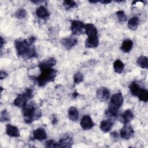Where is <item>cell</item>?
<instances>
[{
  "mask_svg": "<svg viewBox=\"0 0 148 148\" xmlns=\"http://www.w3.org/2000/svg\"><path fill=\"white\" fill-rule=\"evenodd\" d=\"M6 133L8 135L11 137H18L20 132L18 129L11 124H7L6 126Z\"/></svg>",
  "mask_w": 148,
  "mask_h": 148,
  "instance_id": "cell-14",
  "label": "cell"
},
{
  "mask_svg": "<svg viewBox=\"0 0 148 148\" xmlns=\"http://www.w3.org/2000/svg\"><path fill=\"white\" fill-rule=\"evenodd\" d=\"M113 68L116 72L121 73L124 69V65L120 60H117L113 63Z\"/></svg>",
  "mask_w": 148,
  "mask_h": 148,
  "instance_id": "cell-22",
  "label": "cell"
},
{
  "mask_svg": "<svg viewBox=\"0 0 148 148\" xmlns=\"http://www.w3.org/2000/svg\"><path fill=\"white\" fill-rule=\"evenodd\" d=\"M137 97L140 100L143 102H147L148 101V92L144 88H140L139 90Z\"/></svg>",
  "mask_w": 148,
  "mask_h": 148,
  "instance_id": "cell-25",
  "label": "cell"
},
{
  "mask_svg": "<svg viewBox=\"0 0 148 148\" xmlns=\"http://www.w3.org/2000/svg\"><path fill=\"white\" fill-rule=\"evenodd\" d=\"M94 124L91 117L88 115H84L82 117L80 121V126L84 130H89L92 128Z\"/></svg>",
  "mask_w": 148,
  "mask_h": 148,
  "instance_id": "cell-8",
  "label": "cell"
},
{
  "mask_svg": "<svg viewBox=\"0 0 148 148\" xmlns=\"http://www.w3.org/2000/svg\"><path fill=\"white\" fill-rule=\"evenodd\" d=\"M9 119H10L9 116L8 112H6V110H2L1 113V121L3 122V121H8Z\"/></svg>",
  "mask_w": 148,
  "mask_h": 148,
  "instance_id": "cell-31",
  "label": "cell"
},
{
  "mask_svg": "<svg viewBox=\"0 0 148 148\" xmlns=\"http://www.w3.org/2000/svg\"><path fill=\"white\" fill-rule=\"evenodd\" d=\"M99 40L97 35L88 36L85 41V46L87 48H95L98 46Z\"/></svg>",
  "mask_w": 148,
  "mask_h": 148,
  "instance_id": "cell-13",
  "label": "cell"
},
{
  "mask_svg": "<svg viewBox=\"0 0 148 148\" xmlns=\"http://www.w3.org/2000/svg\"><path fill=\"white\" fill-rule=\"evenodd\" d=\"M133 47V42L130 39H126L123 41L121 46V50L124 53L130 52Z\"/></svg>",
  "mask_w": 148,
  "mask_h": 148,
  "instance_id": "cell-19",
  "label": "cell"
},
{
  "mask_svg": "<svg viewBox=\"0 0 148 148\" xmlns=\"http://www.w3.org/2000/svg\"><path fill=\"white\" fill-rule=\"evenodd\" d=\"M83 29H84V24L83 22L79 20H74L71 23V30L73 35L82 34Z\"/></svg>",
  "mask_w": 148,
  "mask_h": 148,
  "instance_id": "cell-6",
  "label": "cell"
},
{
  "mask_svg": "<svg viewBox=\"0 0 148 148\" xmlns=\"http://www.w3.org/2000/svg\"><path fill=\"white\" fill-rule=\"evenodd\" d=\"M68 117L73 121H76L79 119V112L77 109L71 106L68 109Z\"/></svg>",
  "mask_w": 148,
  "mask_h": 148,
  "instance_id": "cell-18",
  "label": "cell"
},
{
  "mask_svg": "<svg viewBox=\"0 0 148 148\" xmlns=\"http://www.w3.org/2000/svg\"><path fill=\"white\" fill-rule=\"evenodd\" d=\"M134 131L132 127L127 124H125L120 131V136L124 139H129L134 135Z\"/></svg>",
  "mask_w": 148,
  "mask_h": 148,
  "instance_id": "cell-7",
  "label": "cell"
},
{
  "mask_svg": "<svg viewBox=\"0 0 148 148\" xmlns=\"http://www.w3.org/2000/svg\"><path fill=\"white\" fill-rule=\"evenodd\" d=\"M85 33L88 36H96L98 34V30L94 24L88 23L84 25Z\"/></svg>",
  "mask_w": 148,
  "mask_h": 148,
  "instance_id": "cell-15",
  "label": "cell"
},
{
  "mask_svg": "<svg viewBox=\"0 0 148 148\" xmlns=\"http://www.w3.org/2000/svg\"><path fill=\"white\" fill-rule=\"evenodd\" d=\"M83 80V76L80 72H77L74 75L73 82L75 84H79Z\"/></svg>",
  "mask_w": 148,
  "mask_h": 148,
  "instance_id": "cell-28",
  "label": "cell"
},
{
  "mask_svg": "<svg viewBox=\"0 0 148 148\" xmlns=\"http://www.w3.org/2000/svg\"><path fill=\"white\" fill-rule=\"evenodd\" d=\"M4 40L3 39L2 37H1V47L2 48L3 47V42H4Z\"/></svg>",
  "mask_w": 148,
  "mask_h": 148,
  "instance_id": "cell-35",
  "label": "cell"
},
{
  "mask_svg": "<svg viewBox=\"0 0 148 148\" xmlns=\"http://www.w3.org/2000/svg\"><path fill=\"white\" fill-rule=\"evenodd\" d=\"M129 88L131 93L134 96L138 95V94L141 88L140 87L138 84V83L135 82H133L130 84Z\"/></svg>",
  "mask_w": 148,
  "mask_h": 148,
  "instance_id": "cell-24",
  "label": "cell"
},
{
  "mask_svg": "<svg viewBox=\"0 0 148 148\" xmlns=\"http://www.w3.org/2000/svg\"><path fill=\"white\" fill-rule=\"evenodd\" d=\"M89 2H90V3H97V2H99V1H89Z\"/></svg>",
  "mask_w": 148,
  "mask_h": 148,
  "instance_id": "cell-36",
  "label": "cell"
},
{
  "mask_svg": "<svg viewBox=\"0 0 148 148\" xmlns=\"http://www.w3.org/2000/svg\"><path fill=\"white\" fill-rule=\"evenodd\" d=\"M116 16L118 20L121 22H124L127 20V16L123 10H119L116 12Z\"/></svg>",
  "mask_w": 148,
  "mask_h": 148,
  "instance_id": "cell-29",
  "label": "cell"
},
{
  "mask_svg": "<svg viewBox=\"0 0 148 148\" xmlns=\"http://www.w3.org/2000/svg\"><path fill=\"white\" fill-rule=\"evenodd\" d=\"M33 97L32 90L29 88H27L25 91L22 93L18 94L16 99L14 100V105L19 108L24 107L27 103V101L31 99Z\"/></svg>",
  "mask_w": 148,
  "mask_h": 148,
  "instance_id": "cell-5",
  "label": "cell"
},
{
  "mask_svg": "<svg viewBox=\"0 0 148 148\" xmlns=\"http://www.w3.org/2000/svg\"><path fill=\"white\" fill-rule=\"evenodd\" d=\"M35 38L32 36L27 39H17L14 41V46L17 55L24 59H30L36 57L35 47L34 46Z\"/></svg>",
  "mask_w": 148,
  "mask_h": 148,
  "instance_id": "cell-2",
  "label": "cell"
},
{
  "mask_svg": "<svg viewBox=\"0 0 148 148\" xmlns=\"http://www.w3.org/2000/svg\"><path fill=\"white\" fill-rule=\"evenodd\" d=\"M32 138L33 139L38 140H45L47 138L46 132L42 128H37L33 131Z\"/></svg>",
  "mask_w": 148,
  "mask_h": 148,
  "instance_id": "cell-12",
  "label": "cell"
},
{
  "mask_svg": "<svg viewBox=\"0 0 148 148\" xmlns=\"http://www.w3.org/2000/svg\"><path fill=\"white\" fill-rule=\"evenodd\" d=\"M7 75H8L7 73L5 72V71H1V73H0V78H1V79H5L7 76Z\"/></svg>",
  "mask_w": 148,
  "mask_h": 148,
  "instance_id": "cell-32",
  "label": "cell"
},
{
  "mask_svg": "<svg viewBox=\"0 0 148 148\" xmlns=\"http://www.w3.org/2000/svg\"><path fill=\"white\" fill-rule=\"evenodd\" d=\"M139 24V18L136 17L134 16L131 17L128 21V27L130 29L135 30L137 28Z\"/></svg>",
  "mask_w": 148,
  "mask_h": 148,
  "instance_id": "cell-21",
  "label": "cell"
},
{
  "mask_svg": "<svg viewBox=\"0 0 148 148\" xmlns=\"http://www.w3.org/2000/svg\"><path fill=\"white\" fill-rule=\"evenodd\" d=\"M61 42L65 49H71L77 43V39L73 36H68L62 39Z\"/></svg>",
  "mask_w": 148,
  "mask_h": 148,
  "instance_id": "cell-10",
  "label": "cell"
},
{
  "mask_svg": "<svg viewBox=\"0 0 148 148\" xmlns=\"http://www.w3.org/2000/svg\"><path fill=\"white\" fill-rule=\"evenodd\" d=\"M113 122L111 119L103 120L100 123V128L104 132H109L112 128Z\"/></svg>",
  "mask_w": 148,
  "mask_h": 148,
  "instance_id": "cell-16",
  "label": "cell"
},
{
  "mask_svg": "<svg viewBox=\"0 0 148 148\" xmlns=\"http://www.w3.org/2000/svg\"><path fill=\"white\" fill-rule=\"evenodd\" d=\"M63 5L65 9H69L71 8H75V6H76L77 5L75 1L69 0V1H64L63 2Z\"/></svg>",
  "mask_w": 148,
  "mask_h": 148,
  "instance_id": "cell-26",
  "label": "cell"
},
{
  "mask_svg": "<svg viewBox=\"0 0 148 148\" xmlns=\"http://www.w3.org/2000/svg\"><path fill=\"white\" fill-rule=\"evenodd\" d=\"M36 14L38 17L43 19L47 18L49 16V14L47 9L43 6H40L36 9Z\"/></svg>",
  "mask_w": 148,
  "mask_h": 148,
  "instance_id": "cell-17",
  "label": "cell"
},
{
  "mask_svg": "<svg viewBox=\"0 0 148 148\" xmlns=\"http://www.w3.org/2000/svg\"><path fill=\"white\" fill-rule=\"evenodd\" d=\"M96 96L97 98L101 101H106L109 98L110 92L107 88L102 87L97 91Z\"/></svg>",
  "mask_w": 148,
  "mask_h": 148,
  "instance_id": "cell-11",
  "label": "cell"
},
{
  "mask_svg": "<svg viewBox=\"0 0 148 148\" xmlns=\"http://www.w3.org/2000/svg\"><path fill=\"white\" fill-rule=\"evenodd\" d=\"M27 15V12L24 9H19L15 13V16L17 18H23Z\"/></svg>",
  "mask_w": 148,
  "mask_h": 148,
  "instance_id": "cell-27",
  "label": "cell"
},
{
  "mask_svg": "<svg viewBox=\"0 0 148 148\" xmlns=\"http://www.w3.org/2000/svg\"><path fill=\"white\" fill-rule=\"evenodd\" d=\"M99 2L102 3H103V4H108L110 2H111V1H101Z\"/></svg>",
  "mask_w": 148,
  "mask_h": 148,
  "instance_id": "cell-33",
  "label": "cell"
},
{
  "mask_svg": "<svg viewBox=\"0 0 148 148\" xmlns=\"http://www.w3.org/2000/svg\"><path fill=\"white\" fill-rule=\"evenodd\" d=\"M56 64V61L55 59L50 58L47 60L41 62L39 64L40 74L39 76L32 79L39 86L43 87L49 82L54 81L57 75V71L52 67Z\"/></svg>",
  "mask_w": 148,
  "mask_h": 148,
  "instance_id": "cell-1",
  "label": "cell"
},
{
  "mask_svg": "<svg viewBox=\"0 0 148 148\" xmlns=\"http://www.w3.org/2000/svg\"><path fill=\"white\" fill-rule=\"evenodd\" d=\"M111 135H112V136H113L114 138H117V136H118L116 132H113L111 134Z\"/></svg>",
  "mask_w": 148,
  "mask_h": 148,
  "instance_id": "cell-34",
  "label": "cell"
},
{
  "mask_svg": "<svg viewBox=\"0 0 148 148\" xmlns=\"http://www.w3.org/2000/svg\"><path fill=\"white\" fill-rule=\"evenodd\" d=\"M147 61L148 59L146 56H140L137 60V64L138 65L140 66L143 69H147L148 65H147Z\"/></svg>",
  "mask_w": 148,
  "mask_h": 148,
  "instance_id": "cell-23",
  "label": "cell"
},
{
  "mask_svg": "<svg viewBox=\"0 0 148 148\" xmlns=\"http://www.w3.org/2000/svg\"><path fill=\"white\" fill-rule=\"evenodd\" d=\"M73 144L72 137L69 134H64L58 142L59 147H70Z\"/></svg>",
  "mask_w": 148,
  "mask_h": 148,
  "instance_id": "cell-9",
  "label": "cell"
},
{
  "mask_svg": "<svg viewBox=\"0 0 148 148\" xmlns=\"http://www.w3.org/2000/svg\"><path fill=\"white\" fill-rule=\"evenodd\" d=\"M45 146L47 147H59L58 142L53 139H50L46 142Z\"/></svg>",
  "mask_w": 148,
  "mask_h": 148,
  "instance_id": "cell-30",
  "label": "cell"
},
{
  "mask_svg": "<svg viewBox=\"0 0 148 148\" xmlns=\"http://www.w3.org/2000/svg\"><path fill=\"white\" fill-rule=\"evenodd\" d=\"M22 112L24 121L27 124H30L38 120L42 116L40 110L34 102H27L22 108Z\"/></svg>",
  "mask_w": 148,
  "mask_h": 148,
  "instance_id": "cell-3",
  "label": "cell"
},
{
  "mask_svg": "<svg viewBox=\"0 0 148 148\" xmlns=\"http://www.w3.org/2000/svg\"><path fill=\"white\" fill-rule=\"evenodd\" d=\"M123 97L121 92L114 94L110 98L107 114L112 117H116L118 114L119 109L123 102Z\"/></svg>",
  "mask_w": 148,
  "mask_h": 148,
  "instance_id": "cell-4",
  "label": "cell"
},
{
  "mask_svg": "<svg viewBox=\"0 0 148 148\" xmlns=\"http://www.w3.org/2000/svg\"><path fill=\"white\" fill-rule=\"evenodd\" d=\"M134 118V114L132 111L130 109L126 110L122 114V119L124 124H127L132 120Z\"/></svg>",
  "mask_w": 148,
  "mask_h": 148,
  "instance_id": "cell-20",
  "label": "cell"
}]
</instances>
